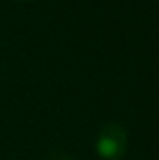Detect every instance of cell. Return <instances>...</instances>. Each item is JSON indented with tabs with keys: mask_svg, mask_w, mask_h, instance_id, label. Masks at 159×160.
<instances>
[{
	"mask_svg": "<svg viewBox=\"0 0 159 160\" xmlns=\"http://www.w3.org/2000/svg\"><path fill=\"white\" fill-rule=\"evenodd\" d=\"M22 2H28V0H22Z\"/></svg>",
	"mask_w": 159,
	"mask_h": 160,
	"instance_id": "obj_3",
	"label": "cell"
},
{
	"mask_svg": "<svg viewBox=\"0 0 159 160\" xmlns=\"http://www.w3.org/2000/svg\"><path fill=\"white\" fill-rule=\"evenodd\" d=\"M48 160H72V157L67 155L65 152H53L50 157H48Z\"/></svg>",
	"mask_w": 159,
	"mask_h": 160,
	"instance_id": "obj_2",
	"label": "cell"
},
{
	"mask_svg": "<svg viewBox=\"0 0 159 160\" xmlns=\"http://www.w3.org/2000/svg\"><path fill=\"white\" fill-rule=\"evenodd\" d=\"M128 147V136L122 124L106 123L96 138V152L104 160H120Z\"/></svg>",
	"mask_w": 159,
	"mask_h": 160,
	"instance_id": "obj_1",
	"label": "cell"
}]
</instances>
